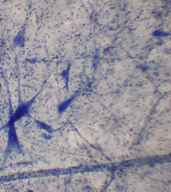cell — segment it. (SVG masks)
I'll list each match as a JSON object with an SVG mask.
<instances>
[{
	"label": "cell",
	"mask_w": 171,
	"mask_h": 192,
	"mask_svg": "<svg viewBox=\"0 0 171 192\" xmlns=\"http://www.w3.org/2000/svg\"><path fill=\"white\" fill-rule=\"evenodd\" d=\"M29 103L21 104L16 110L13 118V121L19 119L26 114L29 111Z\"/></svg>",
	"instance_id": "cell-1"
},
{
	"label": "cell",
	"mask_w": 171,
	"mask_h": 192,
	"mask_svg": "<svg viewBox=\"0 0 171 192\" xmlns=\"http://www.w3.org/2000/svg\"><path fill=\"white\" fill-rule=\"evenodd\" d=\"M73 98H74L71 97L69 98V99L61 102L59 104L58 108V110L59 111V112H62L66 110L69 105L72 102Z\"/></svg>",
	"instance_id": "cell-2"
}]
</instances>
